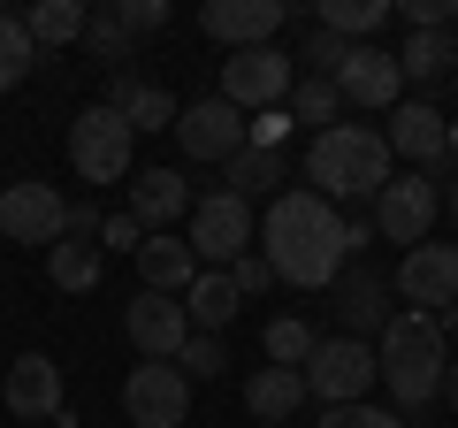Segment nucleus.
Here are the masks:
<instances>
[{
	"label": "nucleus",
	"instance_id": "28",
	"mask_svg": "<svg viewBox=\"0 0 458 428\" xmlns=\"http://www.w3.org/2000/svg\"><path fill=\"white\" fill-rule=\"evenodd\" d=\"M283 107H291V123H313V138H321V131H336V123H344V92H336L328 77H298Z\"/></svg>",
	"mask_w": 458,
	"mask_h": 428
},
{
	"label": "nucleus",
	"instance_id": "29",
	"mask_svg": "<svg viewBox=\"0 0 458 428\" xmlns=\"http://www.w3.org/2000/svg\"><path fill=\"white\" fill-rule=\"evenodd\" d=\"M84 47H92L99 62L131 69V47H138V39H131V23H123V8H114V0H107V8H92V23H84Z\"/></svg>",
	"mask_w": 458,
	"mask_h": 428
},
{
	"label": "nucleus",
	"instance_id": "45",
	"mask_svg": "<svg viewBox=\"0 0 458 428\" xmlns=\"http://www.w3.org/2000/svg\"><path fill=\"white\" fill-rule=\"evenodd\" d=\"M443 207H451V214H458V176H451V192H443Z\"/></svg>",
	"mask_w": 458,
	"mask_h": 428
},
{
	"label": "nucleus",
	"instance_id": "36",
	"mask_svg": "<svg viewBox=\"0 0 458 428\" xmlns=\"http://www.w3.org/2000/svg\"><path fill=\"white\" fill-rule=\"evenodd\" d=\"M321 428H405V421H397L390 406H328Z\"/></svg>",
	"mask_w": 458,
	"mask_h": 428
},
{
	"label": "nucleus",
	"instance_id": "12",
	"mask_svg": "<svg viewBox=\"0 0 458 428\" xmlns=\"http://www.w3.org/2000/svg\"><path fill=\"white\" fill-rule=\"evenodd\" d=\"M176 146L191 153V161H237V153H245V116H237L222 92L191 99V107L176 116Z\"/></svg>",
	"mask_w": 458,
	"mask_h": 428
},
{
	"label": "nucleus",
	"instance_id": "32",
	"mask_svg": "<svg viewBox=\"0 0 458 428\" xmlns=\"http://www.w3.org/2000/svg\"><path fill=\"white\" fill-rule=\"evenodd\" d=\"M31 62H38V47H31V31H23V16H0V92H16V84L31 77Z\"/></svg>",
	"mask_w": 458,
	"mask_h": 428
},
{
	"label": "nucleus",
	"instance_id": "5",
	"mask_svg": "<svg viewBox=\"0 0 458 428\" xmlns=\"http://www.w3.org/2000/svg\"><path fill=\"white\" fill-rule=\"evenodd\" d=\"M131 153H138V131L114 116L107 99L69 123V168H77L84 184H123L131 176Z\"/></svg>",
	"mask_w": 458,
	"mask_h": 428
},
{
	"label": "nucleus",
	"instance_id": "37",
	"mask_svg": "<svg viewBox=\"0 0 458 428\" xmlns=\"http://www.w3.org/2000/svg\"><path fill=\"white\" fill-rule=\"evenodd\" d=\"M138 245H146V230H138V214H131V207L99 222V253H138Z\"/></svg>",
	"mask_w": 458,
	"mask_h": 428
},
{
	"label": "nucleus",
	"instance_id": "24",
	"mask_svg": "<svg viewBox=\"0 0 458 428\" xmlns=\"http://www.w3.org/2000/svg\"><path fill=\"white\" fill-rule=\"evenodd\" d=\"M458 69V31H405V47H397V77L405 84H436Z\"/></svg>",
	"mask_w": 458,
	"mask_h": 428
},
{
	"label": "nucleus",
	"instance_id": "1",
	"mask_svg": "<svg viewBox=\"0 0 458 428\" xmlns=\"http://www.w3.org/2000/svg\"><path fill=\"white\" fill-rule=\"evenodd\" d=\"M260 261L276 268V283L298 291H321L344 276L352 261V237H344V207H328L321 192H283L260 214Z\"/></svg>",
	"mask_w": 458,
	"mask_h": 428
},
{
	"label": "nucleus",
	"instance_id": "30",
	"mask_svg": "<svg viewBox=\"0 0 458 428\" xmlns=\"http://www.w3.org/2000/svg\"><path fill=\"white\" fill-rule=\"evenodd\" d=\"M390 16V0H328L321 8V31H336V39H352V47H367V31Z\"/></svg>",
	"mask_w": 458,
	"mask_h": 428
},
{
	"label": "nucleus",
	"instance_id": "8",
	"mask_svg": "<svg viewBox=\"0 0 458 428\" xmlns=\"http://www.w3.org/2000/svg\"><path fill=\"white\" fill-rule=\"evenodd\" d=\"M123 413H131L138 428H183V421H191V382H183V367L176 360L131 367V382H123Z\"/></svg>",
	"mask_w": 458,
	"mask_h": 428
},
{
	"label": "nucleus",
	"instance_id": "9",
	"mask_svg": "<svg viewBox=\"0 0 458 428\" xmlns=\"http://www.w3.org/2000/svg\"><path fill=\"white\" fill-rule=\"evenodd\" d=\"M291 54L283 47H245V54H229L222 62V99L245 116V107H283L291 99Z\"/></svg>",
	"mask_w": 458,
	"mask_h": 428
},
{
	"label": "nucleus",
	"instance_id": "15",
	"mask_svg": "<svg viewBox=\"0 0 458 428\" xmlns=\"http://www.w3.org/2000/svg\"><path fill=\"white\" fill-rule=\"evenodd\" d=\"M382 138H390V161H412V168H428V176H436L451 123H443L428 99H397V107H390V131H382Z\"/></svg>",
	"mask_w": 458,
	"mask_h": 428
},
{
	"label": "nucleus",
	"instance_id": "39",
	"mask_svg": "<svg viewBox=\"0 0 458 428\" xmlns=\"http://www.w3.org/2000/svg\"><path fill=\"white\" fill-rule=\"evenodd\" d=\"M229 283H237V298H260V291H267V283H276V268H267V261H260V253H245V261L229 268Z\"/></svg>",
	"mask_w": 458,
	"mask_h": 428
},
{
	"label": "nucleus",
	"instance_id": "7",
	"mask_svg": "<svg viewBox=\"0 0 458 428\" xmlns=\"http://www.w3.org/2000/svg\"><path fill=\"white\" fill-rule=\"evenodd\" d=\"M436 214H443V192L428 168H412V176H390L375 192V230L390 237V245H428V230H436Z\"/></svg>",
	"mask_w": 458,
	"mask_h": 428
},
{
	"label": "nucleus",
	"instance_id": "10",
	"mask_svg": "<svg viewBox=\"0 0 458 428\" xmlns=\"http://www.w3.org/2000/svg\"><path fill=\"white\" fill-rule=\"evenodd\" d=\"M62 230H69V199L54 184L23 176V184L0 192V237H16V245H62Z\"/></svg>",
	"mask_w": 458,
	"mask_h": 428
},
{
	"label": "nucleus",
	"instance_id": "42",
	"mask_svg": "<svg viewBox=\"0 0 458 428\" xmlns=\"http://www.w3.org/2000/svg\"><path fill=\"white\" fill-rule=\"evenodd\" d=\"M436 330H443V337H458V306H443V313H436Z\"/></svg>",
	"mask_w": 458,
	"mask_h": 428
},
{
	"label": "nucleus",
	"instance_id": "43",
	"mask_svg": "<svg viewBox=\"0 0 458 428\" xmlns=\"http://www.w3.org/2000/svg\"><path fill=\"white\" fill-rule=\"evenodd\" d=\"M443 398H451V413H458V367H451V375H443Z\"/></svg>",
	"mask_w": 458,
	"mask_h": 428
},
{
	"label": "nucleus",
	"instance_id": "21",
	"mask_svg": "<svg viewBox=\"0 0 458 428\" xmlns=\"http://www.w3.org/2000/svg\"><path fill=\"white\" fill-rule=\"evenodd\" d=\"M131 261H138V276H146V291H161V298H183L199 276H207V268H199V253L183 245V237H168V230H153Z\"/></svg>",
	"mask_w": 458,
	"mask_h": 428
},
{
	"label": "nucleus",
	"instance_id": "41",
	"mask_svg": "<svg viewBox=\"0 0 458 428\" xmlns=\"http://www.w3.org/2000/svg\"><path fill=\"white\" fill-rule=\"evenodd\" d=\"M99 222H107V214H99L92 199H77V207H69V230H62V237H92V245H99Z\"/></svg>",
	"mask_w": 458,
	"mask_h": 428
},
{
	"label": "nucleus",
	"instance_id": "44",
	"mask_svg": "<svg viewBox=\"0 0 458 428\" xmlns=\"http://www.w3.org/2000/svg\"><path fill=\"white\" fill-rule=\"evenodd\" d=\"M443 161H458V123H451V138H443Z\"/></svg>",
	"mask_w": 458,
	"mask_h": 428
},
{
	"label": "nucleus",
	"instance_id": "26",
	"mask_svg": "<svg viewBox=\"0 0 458 428\" xmlns=\"http://www.w3.org/2000/svg\"><path fill=\"white\" fill-rule=\"evenodd\" d=\"M283 184H291V168H283V153H260V146H245L237 161H229V192L245 199H283Z\"/></svg>",
	"mask_w": 458,
	"mask_h": 428
},
{
	"label": "nucleus",
	"instance_id": "31",
	"mask_svg": "<svg viewBox=\"0 0 458 428\" xmlns=\"http://www.w3.org/2000/svg\"><path fill=\"white\" fill-rule=\"evenodd\" d=\"M313 345H321V337H313L298 313H276V321H267V367H306Z\"/></svg>",
	"mask_w": 458,
	"mask_h": 428
},
{
	"label": "nucleus",
	"instance_id": "19",
	"mask_svg": "<svg viewBox=\"0 0 458 428\" xmlns=\"http://www.w3.org/2000/svg\"><path fill=\"white\" fill-rule=\"evenodd\" d=\"M191 176H176V168H138L131 184V214H138V230H168V222H191Z\"/></svg>",
	"mask_w": 458,
	"mask_h": 428
},
{
	"label": "nucleus",
	"instance_id": "33",
	"mask_svg": "<svg viewBox=\"0 0 458 428\" xmlns=\"http://www.w3.org/2000/svg\"><path fill=\"white\" fill-rule=\"evenodd\" d=\"M298 62H306V77H328V84H336V69L352 62V39H336V31H321V23H313V31L298 39Z\"/></svg>",
	"mask_w": 458,
	"mask_h": 428
},
{
	"label": "nucleus",
	"instance_id": "18",
	"mask_svg": "<svg viewBox=\"0 0 458 428\" xmlns=\"http://www.w3.org/2000/svg\"><path fill=\"white\" fill-rule=\"evenodd\" d=\"M8 413L16 421H62V367L47 360V352H23L16 367H8Z\"/></svg>",
	"mask_w": 458,
	"mask_h": 428
},
{
	"label": "nucleus",
	"instance_id": "47",
	"mask_svg": "<svg viewBox=\"0 0 458 428\" xmlns=\"http://www.w3.org/2000/svg\"><path fill=\"white\" fill-rule=\"evenodd\" d=\"M283 428H291V421H283Z\"/></svg>",
	"mask_w": 458,
	"mask_h": 428
},
{
	"label": "nucleus",
	"instance_id": "22",
	"mask_svg": "<svg viewBox=\"0 0 458 428\" xmlns=\"http://www.w3.org/2000/svg\"><path fill=\"white\" fill-rule=\"evenodd\" d=\"M306 398H313L306 390V367H260V375L245 382V406H252V421H260V428H283Z\"/></svg>",
	"mask_w": 458,
	"mask_h": 428
},
{
	"label": "nucleus",
	"instance_id": "4",
	"mask_svg": "<svg viewBox=\"0 0 458 428\" xmlns=\"http://www.w3.org/2000/svg\"><path fill=\"white\" fill-rule=\"evenodd\" d=\"M183 245L199 253V268H237L252 245H260V222H252V207L237 192H199L191 199V230H183Z\"/></svg>",
	"mask_w": 458,
	"mask_h": 428
},
{
	"label": "nucleus",
	"instance_id": "16",
	"mask_svg": "<svg viewBox=\"0 0 458 428\" xmlns=\"http://www.w3.org/2000/svg\"><path fill=\"white\" fill-rule=\"evenodd\" d=\"M336 337H360V345H375L382 330H390V276H375V268H352V276H336Z\"/></svg>",
	"mask_w": 458,
	"mask_h": 428
},
{
	"label": "nucleus",
	"instance_id": "14",
	"mask_svg": "<svg viewBox=\"0 0 458 428\" xmlns=\"http://www.w3.org/2000/svg\"><path fill=\"white\" fill-rule=\"evenodd\" d=\"M397 291L412 313H443L458 306V245H412L397 261Z\"/></svg>",
	"mask_w": 458,
	"mask_h": 428
},
{
	"label": "nucleus",
	"instance_id": "13",
	"mask_svg": "<svg viewBox=\"0 0 458 428\" xmlns=\"http://www.w3.org/2000/svg\"><path fill=\"white\" fill-rule=\"evenodd\" d=\"M123 330H131V345L146 352V360H176V352L191 345V313H183V298L138 291L131 306H123Z\"/></svg>",
	"mask_w": 458,
	"mask_h": 428
},
{
	"label": "nucleus",
	"instance_id": "11",
	"mask_svg": "<svg viewBox=\"0 0 458 428\" xmlns=\"http://www.w3.org/2000/svg\"><path fill=\"white\" fill-rule=\"evenodd\" d=\"M283 23H291V8H283V0H207V8H199V31L222 39L229 54H245V47H276Z\"/></svg>",
	"mask_w": 458,
	"mask_h": 428
},
{
	"label": "nucleus",
	"instance_id": "6",
	"mask_svg": "<svg viewBox=\"0 0 458 428\" xmlns=\"http://www.w3.org/2000/svg\"><path fill=\"white\" fill-rule=\"evenodd\" d=\"M375 382H382L375 345H360V337H321L313 360H306V390L321 398V406H367Z\"/></svg>",
	"mask_w": 458,
	"mask_h": 428
},
{
	"label": "nucleus",
	"instance_id": "27",
	"mask_svg": "<svg viewBox=\"0 0 458 428\" xmlns=\"http://www.w3.org/2000/svg\"><path fill=\"white\" fill-rule=\"evenodd\" d=\"M99 268H107V253H99L92 237H62V245H47V276H54V291H92Z\"/></svg>",
	"mask_w": 458,
	"mask_h": 428
},
{
	"label": "nucleus",
	"instance_id": "38",
	"mask_svg": "<svg viewBox=\"0 0 458 428\" xmlns=\"http://www.w3.org/2000/svg\"><path fill=\"white\" fill-rule=\"evenodd\" d=\"M458 0H405V31H451Z\"/></svg>",
	"mask_w": 458,
	"mask_h": 428
},
{
	"label": "nucleus",
	"instance_id": "23",
	"mask_svg": "<svg viewBox=\"0 0 458 428\" xmlns=\"http://www.w3.org/2000/svg\"><path fill=\"white\" fill-rule=\"evenodd\" d=\"M237 283H229V268H207V276L183 291V313H191V337H222L229 321H237Z\"/></svg>",
	"mask_w": 458,
	"mask_h": 428
},
{
	"label": "nucleus",
	"instance_id": "34",
	"mask_svg": "<svg viewBox=\"0 0 458 428\" xmlns=\"http://www.w3.org/2000/svg\"><path fill=\"white\" fill-rule=\"evenodd\" d=\"M176 367H183V382H214L222 375V337H191V345L176 352Z\"/></svg>",
	"mask_w": 458,
	"mask_h": 428
},
{
	"label": "nucleus",
	"instance_id": "40",
	"mask_svg": "<svg viewBox=\"0 0 458 428\" xmlns=\"http://www.w3.org/2000/svg\"><path fill=\"white\" fill-rule=\"evenodd\" d=\"M114 8H123L131 39H146V31H161V23H168V8H161V0H114Z\"/></svg>",
	"mask_w": 458,
	"mask_h": 428
},
{
	"label": "nucleus",
	"instance_id": "25",
	"mask_svg": "<svg viewBox=\"0 0 458 428\" xmlns=\"http://www.w3.org/2000/svg\"><path fill=\"white\" fill-rule=\"evenodd\" d=\"M84 23H92V8H84V0H38L31 16H23V31H31V47H77L84 39Z\"/></svg>",
	"mask_w": 458,
	"mask_h": 428
},
{
	"label": "nucleus",
	"instance_id": "20",
	"mask_svg": "<svg viewBox=\"0 0 458 428\" xmlns=\"http://www.w3.org/2000/svg\"><path fill=\"white\" fill-rule=\"evenodd\" d=\"M336 92L352 99V107H397V99H405L397 54H382V47H352V62L336 69Z\"/></svg>",
	"mask_w": 458,
	"mask_h": 428
},
{
	"label": "nucleus",
	"instance_id": "46",
	"mask_svg": "<svg viewBox=\"0 0 458 428\" xmlns=\"http://www.w3.org/2000/svg\"><path fill=\"white\" fill-rule=\"evenodd\" d=\"M451 84H458V69H451Z\"/></svg>",
	"mask_w": 458,
	"mask_h": 428
},
{
	"label": "nucleus",
	"instance_id": "35",
	"mask_svg": "<svg viewBox=\"0 0 458 428\" xmlns=\"http://www.w3.org/2000/svg\"><path fill=\"white\" fill-rule=\"evenodd\" d=\"M283 138H291V107H260L245 123V146H260V153H283Z\"/></svg>",
	"mask_w": 458,
	"mask_h": 428
},
{
	"label": "nucleus",
	"instance_id": "3",
	"mask_svg": "<svg viewBox=\"0 0 458 428\" xmlns=\"http://www.w3.org/2000/svg\"><path fill=\"white\" fill-rule=\"evenodd\" d=\"M390 184V138L367 131V123H336L306 146V192H321L328 207L336 199H375Z\"/></svg>",
	"mask_w": 458,
	"mask_h": 428
},
{
	"label": "nucleus",
	"instance_id": "17",
	"mask_svg": "<svg viewBox=\"0 0 458 428\" xmlns=\"http://www.w3.org/2000/svg\"><path fill=\"white\" fill-rule=\"evenodd\" d=\"M107 107L123 123H131V131H176V99H168V84H153L146 69H114L107 77Z\"/></svg>",
	"mask_w": 458,
	"mask_h": 428
},
{
	"label": "nucleus",
	"instance_id": "2",
	"mask_svg": "<svg viewBox=\"0 0 458 428\" xmlns=\"http://www.w3.org/2000/svg\"><path fill=\"white\" fill-rule=\"evenodd\" d=\"M375 367L382 390H390V413H428L443 398V375H451V337L436 330V313H390V330L375 337Z\"/></svg>",
	"mask_w": 458,
	"mask_h": 428
}]
</instances>
